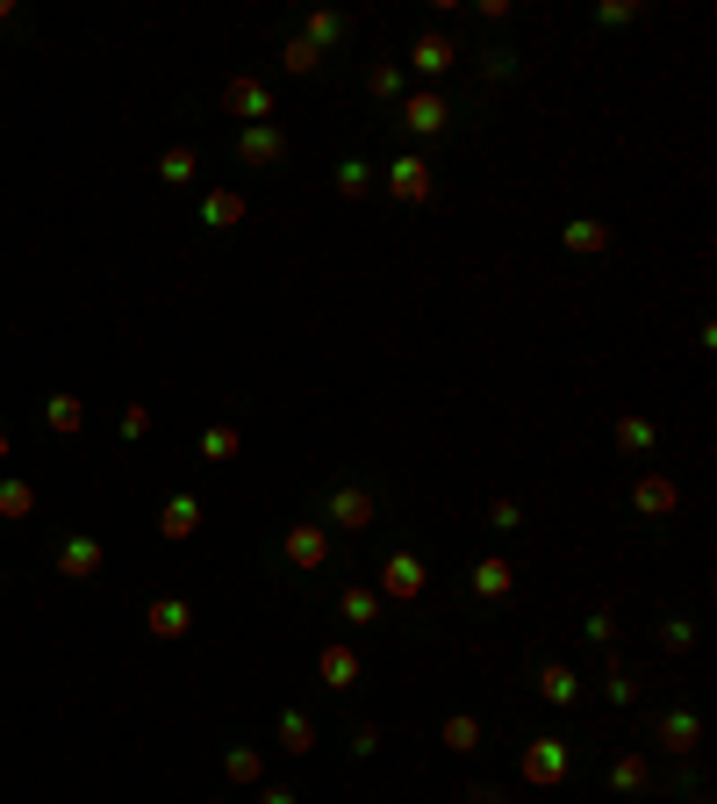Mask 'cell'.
<instances>
[{
  "mask_svg": "<svg viewBox=\"0 0 717 804\" xmlns=\"http://www.w3.org/2000/svg\"><path fill=\"white\" fill-rule=\"evenodd\" d=\"M660 647H667V654H696V625H689V618H667V625H660Z\"/></svg>",
  "mask_w": 717,
  "mask_h": 804,
  "instance_id": "34",
  "label": "cell"
},
{
  "mask_svg": "<svg viewBox=\"0 0 717 804\" xmlns=\"http://www.w3.org/2000/svg\"><path fill=\"white\" fill-rule=\"evenodd\" d=\"M366 94L373 101H402V65H373L366 72Z\"/></svg>",
  "mask_w": 717,
  "mask_h": 804,
  "instance_id": "33",
  "label": "cell"
},
{
  "mask_svg": "<svg viewBox=\"0 0 717 804\" xmlns=\"http://www.w3.org/2000/svg\"><path fill=\"white\" fill-rule=\"evenodd\" d=\"M481 72H488V80H510L516 58H510V51H488V58H481Z\"/></svg>",
  "mask_w": 717,
  "mask_h": 804,
  "instance_id": "41",
  "label": "cell"
},
{
  "mask_svg": "<svg viewBox=\"0 0 717 804\" xmlns=\"http://www.w3.org/2000/svg\"><path fill=\"white\" fill-rule=\"evenodd\" d=\"M194 165H202V159H194V144H173V151L158 159V180H165V187H187Z\"/></svg>",
  "mask_w": 717,
  "mask_h": 804,
  "instance_id": "27",
  "label": "cell"
},
{
  "mask_svg": "<svg viewBox=\"0 0 717 804\" xmlns=\"http://www.w3.org/2000/svg\"><path fill=\"white\" fill-rule=\"evenodd\" d=\"M380 180H388V194H395V202H409V208H423V202L438 194V173H431V165L417 159V151H402V159H388V173H380Z\"/></svg>",
  "mask_w": 717,
  "mask_h": 804,
  "instance_id": "4",
  "label": "cell"
},
{
  "mask_svg": "<svg viewBox=\"0 0 717 804\" xmlns=\"http://www.w3.org/2000/svg\"><path fill=\"white\" fill-rule=\"evenodd\" d=\"M237 452H244L237 424H208V431H202V460H237Z\"/></svg>",
  "mask_w": 717,
  "mask_h": 804,
  "instance_id": "26",
  "label": "cell"
},
{
  "mask_svg": "<svg viewBox=\"0 0 717 804\" xmlns=\"http://www.w3.org/2000/svg\"><path fill=\"white\" fill-rule=\"evenodd\" d=\"M653 733H660L667 754H696V747H704V719H696V711H660Z\"/></svg>",
  "mask_w": 717,
  "mask_h": 804,
  "instance_id": "13",
  "label": "cell"
},
{
  "mask_svg": "<svg viewBox=\"0 0 717 804\" xmlns=\"http://www.w3.org/2000/svg\"><path fill=\"white\" fill-rule=\"evenodd\" d=\"M223 776H231V783H258V776H266V754H258V747H231V754H223Z\"/></svg>",
  "mask_w": 717,
  "mask_h": 804,
  "instance_id": "28",
  "label": "cell"
},
{
  "mask_svg": "<svg viewBox=\"0 0 717 804\" xmlns=\"http://www.w3.org/2000/svg\"><path fill=\"white\" fill-rule=\"evenodd\" d=\"M58 574H65V582H94V574H101V539H65V546H58Z\"/></svg>",
  "mask_w": 717,
  "mask_h": 804,
  "instance_id": "16",
  "label": "cell"
},
{
  "mask_svg": "<svg viewBox=\"0 0 717 804\" xmlns=\"http://www.w3.org/2000/svg\"><path fill=\"white\" fill-rule=\"evenodd\" d=\"M258 804H295V791H280V783H273V791H258Z\"/></svg>",
  "mask_w": 717,
  "mask_h": 804,
  "instance_id": "42",
  "label": "cell"
},
{
  "mask_svg": "<svg viewBox=\"0 0 717 804\" xmlns=\"http://www.w3.org/2000/svg\"><path fill=\"white\" fill-rule=\"evenodd\" d=\"M345 37V14H330V8H316V14H301V43H316V51H330V43Z\"/></svg>",
  "mask_w": 717,
  "mask_h": 804,
  "instance_id": "24",
  "label": "cell"
},
{
  "mask_svg": "<svg viewBox=\"0 0 717 804\" xmlns=\"http://www.w3.org/2000/svg\"><path fill=\"white\" fill-rule=\"evenodd\" d=\"M488 525H495V532H516V525H524V510H516L510 496H495V503H488Z\"/></svg>",
  "mask_w": 717,
  "mask_h": 804,
  "instance_id": "38",
  "label": "cell"
},
{
  "mask_svg": "<svg viewBox=\"0 0 717 804\" xmlns=\"http://www.w3.org/2000/svg\"><path fill=\"white\" fill-rule=\"evenodd\" d=\"M632 510H638V518H675V510H682V489H675V475H660V467H646V475L632 481Z\"/></svg>",
  "mask_w": 717,
  "mask_h": 804,
  "instance_id": "8",
  "label": "cell"
},
{
  "mask_svg": "<svg viewBox=\"0 0 717 804\" xmlns=\"http://www.w3.org/2000/svg\"><path fill=\"white\" fill-rule=\"evenodd\" d=\"M610 791H617V797H646L653 791V762L638 747H624L617 762H610Z\"/></svg>",
  "mask_w": 717,
  "mask_h": 804,
  "instance_id": "15",
  "label": "cell"
},
{
  "mask_svg": "<svg viewBox=\"0 0 717 804\" xmlns=\"http://www.w3.org/2000/svg\"><path fill=\"white\" fill-rule=\"evenodd\" d=\"M409 65H417V72H423V80H445V72H452V65H460V43H452V37H445V29H423V37H417V43H409Z\"/></svg>",
  "mask_w": 717,
  "mask_h": 804,
  "instance_id": "9",
  "label": "cell"
},
{
  "mask_svg": "<svg viewBox=\"0 0 717 804\" xmlns=\"http://www.w3.org/2000/svg\"><path fill=\"white\" fill-rule=\"evenodd\" d=\"M8 14H14V0H0V22H8Z\"/></svg>",
  "mask_w": 717,
  "mask_h": 804,
  "instance_id": "43",
  "label": "cell"
},
{
  "mask_svg": "<svg viewBox=\"0 0 717 804\" xmlns=\"http://www.w3.org/2000/svg\"><path fill=\"white\" fill-rule=\"evenodd\" d=\"M316 675H324V690H352V682L366 675L359 647H352V640H330L324 654H316Z\"/></svg>",
  "mask_w": 717,
  "mask_h": 804,
  "instance_id": "10",
  "label": "cell"
},
{
  "mask_svg": "<svg viewBox=\"0 0 717 804\" xmlns=\"http://www.w3.org/2000/svg\"><path fill=\"white\" fill-rule=\"evenodd\" d=\"M402 130H409V136H423V144H431V136H445V130H452L445 94H438V86H417V94H402Z\"/></svg>",
  "mask_w": 717,
  "mask_h": 804,
  "instance_id": "5",
  "label": "cell"
},
{
  "mask_svg": "<svg viewBox=\"0 0 717 804\" xmlns=\"http://www.w3.org/2000/svg\"><path fill=\"white\" fill-rule=\"evenodd\" d=\"M567 769H574L567 740L539 733V740H531V747H524V783H539V791H553V783H567Z\"/></svg>",
  "mask_w": 717,
  "mask_h": 804,
  "instance_id": "6",
  "label": "cell"
},
{
  "mask_svg": "<svg viewBox=\"0 0 717 804\" xmlns=\"http://www.w3.org/2000/svg\"><path fill=\"white\" fill-rule=\"evenodd\" d=\"M338 194H345V202L373 194V165H366V159H345V165H338Z\"/></svg>",
  "mask_w": 717,
  "mask_h": 804,
  "instance_id": "30",
  "label": "cell"
},
{
  "mask_svg": "<svg viewBox=\"0 0 717 804\" xmlns=\"http://www.w3.org/2000/svg\"><path fill=\"white\" fill-rule=\"evenodd\" d=\"M539 696L545 704H574V696H582V675H574L567 661H545L539 669Z\"/></svg>",
  "mask_w": 717,
  "mask_h": 804,
  "instance_id": "20",
  "label": "cell"
},
{
  "mask_svg": "<svg viewBox=\"0 0 717 804\" xmlns=\"http://www.w3.org/2000/svg\"><path fill=\"white\" fill-rule=\"evenodd\" d=\"M560 245H567V252H582V259H596V252H610V223H596V216H574L567 231H560Z\"/></svg>",
  "mask_w": 717,
  "mask_h": 804,
  "instance_id": "18",
  "label": "cell"
},
{
  "mask_svg": "<svg viewBox=\"0 0 717 804\" xmlns=\"http://www.w3.org/2000/svg\"><path fill=\"white\" fill-rule=\"evenodd\" d=\"M237 159L244 165H280L287 159V130L280 123H252V130L237 136Z\"/></svg>",
  "mask_w": 717,
  "mask_h": 804,
  "instance_id": "11",
  "label": "cell"
},
{
  "mask_svg": "<svg viewBox=\"0 0 717 804\" xmlns=\"http://www.w3.org/2000/svg\"><path fill=\"white\" fill-rule=\"evenodd\" d=\"M194 532H202V503H194V496L187 489H180V496H165V510H158V539H194Z\"/></svg>",
  "mask_w": 717,
  "mask_h": 804,
  "instance_id": "14",
  "label": "cell"
},
{
  "mask_svg": "<svg viewBox=\"0 0 717 804\" xmlns=\"http://www.w3.org/2000/svg\"><path fill=\"white\" fill-rule=\"evenodd\" d=\"M223 115H237L244 130H252V123H273V86L252 80V72H231V80H223Z\"/></svg>",
  "mask_w": 717,
  "mask_h": 804,
  "instance_id": "2",
  "label": "cell"
},
{
  "mask_svg": "<svg viewBox=\"0 0 717 804\" xmlns=\"http://www.w3.org/2000/svg\"><path fill=\"white\" fill-rule=\"evenodd\" d=\"M280 553H287V568H301V574H324V568H330V525H324V518H301V525H287Z\"/></svg>",
  "mask_w": 717,
  "mask_h": 804,
  "instance_id": "1",
  "label": "cell"
},
{
  "mask_svg": "<svg viewBox=\"0 0 717 804\" xmlns=\"http://www.w3.org/2000/svg\"><path fill=\"white\" fill-rule=\"evenodd\" d=\"M43 417H51L58 438H72V431L86 424V409H80V396H51V403H43Z\"/></svg>",
  "mask_w": 717,
  "mask_h": 804,
  "instance_id": "29",
  "label": "cell"
},
{
  "mask_svg": "<svg viewBox=\"0 0 717 804\" xmlns=\"http://www.w3.org/2000/svg\"><path fill=\"white\" fill-rule=\"evenodd\" d=\"M0 460H8V431H0Z\"/></svg>",
  "mask_w": 717,
  "mask_h": 804,
  "instance_id": "44",
  "label": "cell"
},
{
  "mask_svg": "<svg viewBox=\"0 0 717 804\" xmlns=\"http://www.w3.org/2000/svg\"><path fill=\"white\" fill-rule=\"evenodd\" d=\"M37 510V489L29 481H0V518H29Z\"/></svg>",
  "mask_w": 717,
  "mask_h": 804,
  "instance_id": "32",
  "label": "cell"
},
{
  "mask_svg": "<svg viewBox=\"0 0 717 804\" xmlns=\"http://www.w3.org/2000/svg\"><path fill=\"white\" fill-rule=\"evenodd\" d=\"M324 518L338 525V532H366V525L380 518V503H373V489H352V481H345V489L324 496Z\"/></svg>",
  "mask_w": 717,
  "mask_h": 804,
  "instance_id": "7",
  "label": "cell"
},
{
  "mask_svg": "<svg viewBox=\"0 0 717 804\" xmlns=\"http://www.w3.org/2000/svg\"><path fill=\"white\" fill-rule=\"evenodd\" d=\"M582 640H596V647H610V640H617V618H610L603 603H596V611L582 618Z\"/></svg>",
  "mask_w": 717,
  "mask_h": 804,
  "instance_id": "37",
  "label": "cell"
},
{
  "mask_svg": "<svg viewBox=\"0 0 717 804\" xmlns=\"http://www.w3.org/2000/svg\"><path fill=\"white\" fill-rule=\"evenodd\" d=\"M280 754H316V719L309 711H280Z\"/></svg>",
  "mask_w": 717,
  "mask_h": 804,
  "instance_id": "22",
  "label": "cell"
},
{
  "mask_svg": "<svg viewBox=\"0 0 717 804\" xmlns=\"http://www.w3.org/2000/svg\"><path fill=\"white\" fill-rule=\"evenodd\" d=\"M202 223H208V231H237V223H244V194L237 187L202 194Z\"/></svg>",
  "mask_w": 717,
  "mask_h": 804,
  "instance_id": "19",
  "label": "cell"
},
{
  "mask_svg": "<svg viewBox=\"0 0 717 804\" xmlns=\"http://www.w3.org/2000/svg\"><path fill=\"white\" fill-rule=\"evenodd\" d=\"M638 14H646L638 0H603V8H596V22H603V29H624V22H638Z\"/></svg>",
  "mask_w": 717,
  "mask_h": 804,
  "instance_id": "36",
  "label": "cell"
},
{
  "mask_svg": "<svg viewBox=\"0 0 717 804\" xmlns=\"http://www.w3.org/2000/svg\"><path fill=\"white\" fill-rule=\"evenodd\" d=\"M467 589H474L481 603H502V597L516 589V568H510L502 553H488V560H474V574H467Z\"/></svg>",
  "mask_w": 717,
  "mask_h": 804,
  "instance_id": "12",
  "label": "cell"
},
{
  "mask_svg": "<svg viewBox=\"0 0 717 804\" xmlns=\"http://www.w3.org/2000/svg\"><path fill=\"white\" fill-rule=\"evenodd\" d=\"M352 754L366 762V754H380V725H352Z\"/></svg>",
  "mask_w": 717,
  "mask_h": 804,
  "instance_id": "40",
  "label": "cell"
},
{
  "mask_svg": "<svg viewBox=\"0 0 717 804\" xmlns=\"http://www.w3.org/2000/svg\"><path fill=\"white\" fill-rule=\"evenodd\" d=\"M144 431H151V409L130 403V409H122V438H144Z\"/></svg>",
  "mask_w": 717,
  "mask_h": 804,
  "instance_id": "39",
  "label": "cell"
},
{
  "mask_svg": "<svg viewBox=\"0 0 717 804\" xmlns=\"http://www.w3.org/2000/svg\"><path fill=\"white\" fill-rule=\"evenodd\" d=\"M653 438H660V431H653V417H617V446L624 452H653Z\"/></svg>",
  "mask_w": 717,
  "mask_h": 804,
  "instance_id": "31",
  "label": "cell"
},
{
  "mask_svg": "<svg viewBox=\"0 0 717 804\" xmlns=\"http://www.w3.org/2000/svg\"><path fill=\"white\" fill-rule=\"evenodd\" d=\"M438 740H445L452 754H474V747H481V719H474V711H445V725H438Z\"/></svg>",
  "mask_w": 717,
  "mask_h": 804,
  "instance_id": "23",
  "label": "cell"
},
{
  "mask_svg": "<svg viewBox=\"0 0 717 804\" xmlns=\"http://www.w3.org/2000/svg\"><path fill=\"white\" fill-rule=\"evenodd\" d=\"M423 582H431V574H423V560H417V553H388V560H380V574H373L380 603H417V597H423Z\"/></svg>",
  "mask_w": 717,
  "mask_h": 804,
  "instance_id": "3",
  "label": "cell"
},
{
  "mask_svg": "<svg viewBox=\"0 0 717 804\" xmlns=\"http://www.w3.org/2000/svg\"><path fill=\"white\" fill-rule=\"evenodd\" d=\"M338 611H345V625H373V618H380V589L373 582L338 589Z\"/></svg>",
  "mask_w": 717,
  "mask_h": 804,
  "instance_id": "21",
  "label": "cell"
},
{
  "mask_svg": "<svg viewBox=\"0 0 717 804\" xmlns=\"http://www.w3.org/2000/svg\"><path fill=\"white\" fill-rule=\"evenodd\" d=\"M144 625L158 632V640H187V632H194V611H187V603H180V597H151Z\"/></svg>",
  "mask_w": 717,
  "mask_h": 804,
  "instance_id": "17",
  "label": "cell"
},
{
  "mask_svg": "<svg viewBox=\"0 0 717 804\" xmlns=\"http://www.w3.org/2000/svg\"><path fill=\"white\" fill-rule=\"evenodd\" d=\"M280 72L309 80V72H324V51H316V43H301V37H287V43H280Z\"/></svg>",
  "mask_w": 717,
  "mask_h": 804,
  "instance_id": "25",
  "label": "cell"
},
{
  "mask_svg": "<svg viewBox=\"0 0 717 804\" xmlns=\"http://www.w3.org/2000/svg\"><path fill=\"white\" fill-rule=\"evenodd\" d=\"M603 696H610V704H638V682L624 675L617 661H610V675H603Z\"/></svg>",
  "mask_w": 717,
  "mask_h": 804,
  "instance_id": "35",
  "label": "cell"
}]
</instances>
